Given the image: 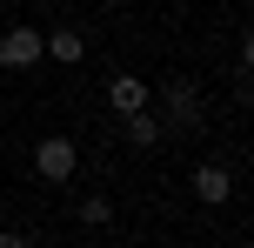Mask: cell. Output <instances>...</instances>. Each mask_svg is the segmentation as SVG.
I'll return each instance as SVG.
<instances>
[{"label": "cell", "mask_w": 254, "mask_h": 248, "mask_svg": "<svg viewBox=\"0 0 254 248\" xmlns=\"http://www.w3.org/2000/svg\"><path fill=\"white\" fill-rule=\"evenodd\" d=\"M0 248H34V242H27L20 228H0Z\"/></svg>", "instance_id": "cell-9"}, {"label": "cell", "mask_w": 254, "mask_h": 248, "mask_svg": "<svg viewBox=\"0 0 254 248\" xmlns=\"http://www.w3.org/2000/svg\"><path fill=\"white\" fill-rule=\"evenodd\" d=\"M40 61H61V67H80V61H87V40H80L74 27H54V34H40Z\"/></svg>", "instance_id": "cell-6"}, {"label": "cell", "mask_w": 254, "mask_h": 248, "mask_svg": "<svg viewBox=\"0 0 254 248\" xmlns=\"http://www.w3.org/2000/svg\"><path fill=\"white\" fill-rule=\"evenodd\" d=\"M107 107L127 121V114H140V107H154V87L140 74H114V81H107Z\"/></svg>", "instance_id": "cell-4"}, {"label": "cell", "mask_w": 254, "mask_h": 248, "mask_svg": "<svg viewBox=\"0 0 254 248\" xmlns=\"http://www.w3.org/2000/svg\"><path fill=\"white\" fill-rule=\"evenodd\" d=\"M121 128H127V141H134V148H161V114H154V107H140V114H127Z\"/></svg>", "instance_id": "cell-7"}, {"label": "cell", "mask_w": 254, "mask_h": 248, "mask_svg": "<svg viewBox=\"0 0 254 248\" xmlns=\"http://www.w3.org/2000/svg\"><path fill=\"white\" fill-rule=\"evenodd\" d=\"M34 174H40V181H54V188H61V181H74V174H80V148L67 141V134H47V141H34Z\"/></svg>", "instance_id": "cell-2"}, {"label": "cell", "mask_w": 254, "mask_h": 248, "mask_svg": "<svg viewBox=\"0 0 254 248\" xmlns=\"http://www.w3.org/2000/svg\"><path fill=\"white\" fill-rule=\"evenodd\" d=\"M201 121H207V94H201V81H194V74L161 81V128H201Z\"/></svg>", "instance_id": "cell-1"}, {"label": "cell", "mask_w": 254, "mask_h": 248, "mask_svg": "<svg viewBox=\"0 0 254 248\" xmlns=\"http://www.w3.org/2000/svg\"><path fill=\"white\" fill-rule=\"evenodd\" d=\"M0 67H7V74L40 67V27H7V34H0Z\"/></svg>", "instance_id": "cell-3"}, {"label": "cell", "mask_w": 254, "mask_h": 248, "mask_svg": "<svg viewBox=\"0 0 254 248\" xmlns=\"http://www.w3.org/2000/svg\"><path fill=\"white\" fill-rule=\"evenodd\" d=\"M80 222H87V228H107V222H114V201H107V195H87V201H80Z\"/></svg>", "instance_id": "cell-8"}, {"label": "cell", "mask_w": 254, "mask_h": 248, "mask_svg": "<svg viewBox=\"0 0 254 248\" xmlns=\"http://www.w3.org/2000/svg\"><path fill=\"white\" fill-rule=\"evenodd\" d=\"M194 195H201L207 208H221V201L234 195V168L228 161H201V168H194Z\"/></svg>", "instance_id": "cell-5"}]
</instances>
